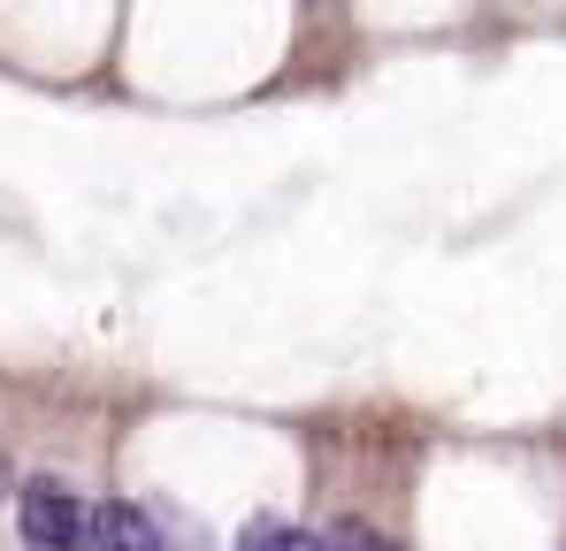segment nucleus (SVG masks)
Instances as JSON below:
<instances>
[{"label": "nucleus", "mask_w": 566, "mask_h": 551, "mask_svg": "<svg viewBox=\"0 0 566 551\" xmlns=\"http://www.w3.org/2000/svg\"><path fill=\"white\" fill-rule=\"evenodd\" d=\"M15 529H23L31 551H93V506H85L70 482L31 475V482L15 490Z\"/></svg>", "instance_id": "1"}, {"label": "nucleus", "mask_w": 566, "mask_h": 551, "mask_svg": "<svg viewBox=\"0 0 566 551\" xmlns=\"http://www.w3.org/2000/svg\"><path fill=\"white\" fill-rule=\"evenodd\" d=\"M93 551H169V521H161L154 506L99 498L93 506Z\"/></svg>", "instance_id": "2"}, {"label": "nucleus", "mask_w": 566, "mask_h": 551, "mask_svg": "<svg viewBox=\"0 0 566 551\" xmlns=\"http://www.w3.org/2000/svg\"><path fill=\"white\" fill-rule=\"evenodd\" d=\"M238 551H329V537H314V529H291V521H253Z\"/></svg>", "instance_id": "3"}, {"label": "nucleus", "mask_w": 566, "mask_h": 551, "mask_svg": "<svg viewBox=\"0 0 566 551\" xmlns=\"http://www.w3.org/2000/svg\"><path fill=\"white\" fill-rule=\"evenodd\" d=\"M329 551H390L376 537V529H360V521H337V529H329Z\"/></svg>", "instance_id": "4"}, {"label": "nucleus", "mask_w": 566, "mask_h": 551, "mask_svg": "<svg viewBox=\"0 0 566 551\" xmlns=\"http://www.w3.org/2000/svg\"><path fill=\"white\" fill-rule=\"evenodd\" d=\"M0 490H8V459H0Z\"/></svg>", "instance_id": "5"}]
</instances>
